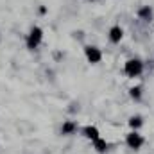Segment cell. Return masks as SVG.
Segmentation results:
<instances>
[{
  "mask_svg": "<svg viewBox=\"0 0 154 154\" xmlns=\"http://www.w3.org/2000/svg\"><path fill=\"white\" fill-rule=\"evenodd\" d=\"M142 72H143V63H142L140 59H127V61H125V65H124V74L127 77L134 79V77L142 75Z\"/></svg>",
  "mask_w": 154,
  "mask_h": 154,
  "instance_id": "cell-1",
  "label": "cell"
},
{
  "mask_svg": "<svg viewBox=\"0 0 154 154\" xmlns=\"http://www.w3.org/2000/svg\"><path fill=\"white\" fill-rule=\"evenodd\" d=\"M41 39H43V29L36 25V27H32V29H31V32L27 34L25 45H27V48H29V50H34V48H38V47H39Z\"/></svg>",
  "mask_w": 154,
  "mask_h": 154,
  "instance_id": "cell-2",
  "label": "cell"
},
{
  "mask_svg": "<svg viewBox=\"0 0 154 154\" xmlns=\"http://www.w3.org/2000/svg\"><path fill=\"white\" fill-rule=\"evenodd\" d=\"M143 136L138 133V131H131L127 136H125V143H127V147L129 149H133V151H138L142 145H143Z\"/></svg>",
  "mask_w": 154,
  "mask_h": 154,
  "instance_id": "cell-3",
  "label": "cell"
},
{
  "mask_svg": "<svg viewBox=\"0 0 154 154\" xmlns=\"http://www.w3.org/2000/svg\"><path fill=\"white\" fill-rule=\"evenodd\" d=\"M84 54H86V59H88L91 65H97V63H100V59H102V52H100V48L91 47V45L84 47Z\"/></svg>",
  "mask_w": 154,
  "mask_h": 154,
  "instance_id": "cell-4",
  "label": "cell"
},
{
  "mask_svg": "<svg viewBox=\"0 0 154 154\" xmlns=\"http://www.w3.org/2000/svg\"><path fill=\"white\" fill-rule=\"evenodd\" d=\"M122 38H124L122 27H120V25H113V27L109 29V41H111V43H120Z\"/></svg>",
  "mask_w": 154,
  "mask_h": 154,
  "instance_id": "cell-5",
  "label": "cell"
},
{
  "mask_svg": "<svg viewBox=\"0 0 154 154\" xmlns=\"http://www.w3.org/2000/svg\"><path fill=\"white\" fill-rule=\"evenodd\" d=\"M82 134H84L88 140H91V142H95L97 138H100V133H99V129H97L95 125H86V127L82 129Z\"/></svg>",
  "mask_w": 154,
  "mask_h": 154,
  "instance_id": "cell-6",
  "label": "cell"
},
{
  "mask_svg": "<svg viewBox=\"0 0 154 154\" xmlns=\"http://www.w3.org/2000/svg\"><path fill=\"white\" fill-rule=\"evenodd\" d=\"M77 131V124L74 120H66V122H63V125H61V134H74Z\"/></svg>",
  "mask_w": 154,
  "mask_h": 154,
  "instance_id": "cell-7",
  "label": "cell"
},
{
  "mask_svg": "<svg viewBox=\"0 0 154 154\" xmlns=\"http://www.w3.org/2000/svg\"><path fill=\"white\" fill-rule=\"evenodd\" d=\"M138 16L142 20H145V22H151V18H152V7L151 5H142L138 9Z\"/></svg>",
  "mask_w": 154,
  "mask_h": 154,
  "instance_id": "cell-8",
  "label": "cell"
},
{
  "mask_svg": "<svg viewBox=\"0 0 154 154\" xmlns=\"http://www.w3.org/2000/svg\"><path fill=\"white\" fill-rule=\"evenodd\" d=\"M93 147H95V151H97V152H106V151H108V147H109V145H108V142H106V140H102V138H97V140H95V142H93Z\"/></svg>",
  "mask_w": 154,
  "mask_h": 154,
  "instance_id": "cell-9",
  "label": "cell"
},
{
  "mask_svg": "<svg viewBox=\"0 0 154 154\" xmlns=\"http://www.w3.org/2000/svg\"><path fill=\"white\" fill-rule=\"evenodd\" d=\"M129 125H131V129H133V131H138V129L143 125L142 116H131V118H129Z\"/></svg>",
  "mask_w": 154,
  "mask_h": 154,
  "instance_id": "cell-10",
  "label": "cell"
},
{
  "mask_svg": "<svg viewBox=\"0 0 154 154\" xmlns=\"http://www.w3.org/2000/svg\"><path fill=\"white\" fill-rule=\"evenodd\" d=\"M129 95H131L134 100H140V99H142V86H133V88L129 90Z\"/></svg>",
  "mask_w": 154,
  "mask_h": 154,
  "instance_id": "cell-11",
  "label": "cell"
},
{
  "mask_svg": "<svg viewBox=\"0 0 154 154\" xmlns=\"http://www.w3.org/2000/svg\"><path fill=\"white\" fill-rule=\"evenodd\" d=\"M45 13H47V7H45V5H41V7H39V14H45Z\"/></svg>",
  "mask_w": 154,
  "mask_h": 154,
  "instance_id": "cell-12",
  "label": "cell"
},
{
  "mask_svg": "<svg viewBox=\"0 0 154 154\" xmlns=\"http://www.w3.org/2000/svg\"><path fill=\"white\" fill-rule=\"evenodd\" d=\"M91 2H93V0H91Z\"/></svg>",
  "mask_w": 154,
  "mask_h": 154,
  "instance_id": "cell-13",
  "label": "cell"
}]
</instances>
